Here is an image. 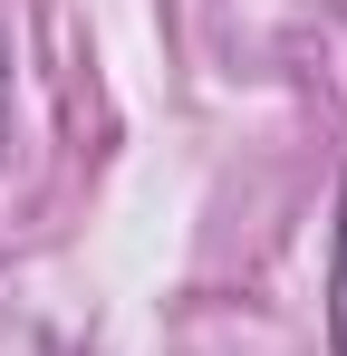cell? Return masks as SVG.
<instances>
[{"label":"cell","instance_id":"obj_1","mask_svg":"<svg viewBox=\"0 0 347 356\" xmlns=\"http://www.w3.org/2000/svg\"><path fill=\"white\" fill-rule=\"evenodd\" d=\"M328 356H347V193H338V241H328Z\"/></svg>","mask_w":347,"mask_h":356},{"label":"cell","instance_id":"obj_2","mask_svg":"<svg viewBox=\"0 0 347 356\" xmlns=\"http://www.w3.org/2000/svg\"><path fill=\"white\" fill-rule=\"evenodd\" d=\"M0 145H10V29H0Z\"/></svg>","mask_w":347,"mask_h":356}]
</instances>
